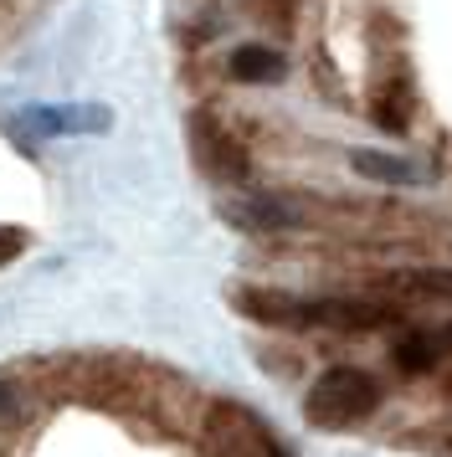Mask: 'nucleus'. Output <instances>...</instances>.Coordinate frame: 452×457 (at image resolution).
<instances>
[{
    "label": "nucleus",
    "instance_id": "nucleus-1",
    "mask_svg": "<svg viewBox=\"0 0 452 457\" xmlns=\"http://www.w3.org/2000/svg\"><path fill=\"white\" fill-rule=\"evenodd\" d=\"M375 406H381V386L365 370H349V365L324 370L304 395V416L314 427H324V432H345L355 421H365Z\"/></svg>",
    "mask_w": 452,
    "mask_h": 457
},
{
    "label": "nucleus",
    "instance_id": "nucleus-2",
    "mask_svg": "<svg viewBox=\"0 0 452 457\" xmlns=\"http://www.w3.org/2000/svg\"><path fill=\"white\" fill-rule=\"evenodd\" d=\"M196 447H201V457H288L283 442L267 432V421L247 411L242 401H211Z\"/></svg>",
    "mask_w": 452,
    "mask_h": 457
},
{
    "label": "nucleus",
    "instance_id": "nucleus-3",
    "mask_svg": "<svg viewBox=\"0 0 452 457\" xmlns=\"http://www.w3.org/2000/svg\"><path fill=\"white\" fill-rule=\"evenodd\" d=\"M190 149H196V165L216 180V186H247L252 180V154L216 113H196L190 119Z\"/></svg>",
    "mask_w": 452,
    "mask_h": 457
},
{
    "label": "nucleus",
    "instance_id": "nucleus-4",
    "mask_svg": "<svg viewBox=\"0 0 452 457\" xmlns=\"http://www.w3.org/2000/svg\"><path fill=\"white\" fill-rule=\"evenodd\" d=\"M237 309L257 324L272 329H319V298H298V293H278V288H242Z\"/></svg>",
    "mask_w": 452,
    "mask_h": 457
},
{
    "label": "nucleus",
    "instance_id": "nucleus-5",
    "mask_svg": "<svg viewBox=\"0 0 452 457\" xmlns=\"http://www.w3.org/2000/svg\"><path fill=\"white\" fill-rule=\"evenodd\" d=\"M226 221L242 231H288L308 221V206L288 195H247V201H226Z\"/></svg>",
    "mask_w": 452,
    "mask_h": 457
},
{
    "label": "nucleus",
    "instance_id": "nucleus-6",
    "mask_svg": "<svg viewBox=\"0 0 452 457\" xmlns=\"http://www.w3.org/2000/svg\"><path fill=\"white\" fill-rule=\"evenodd\" d=\"M411 108H416L411 72L406 67H390L386 78L375 83V104H370V113H375V124L386 129V134H401V129L411 124Z\"/></svg>",
    "mask_w": 452,
    "mask_h": 457
},
{
    "label": "nucleus",
    "instance_id": "nucleus-7",
    "mask_svg": "<svg viewBox=\"0 0 452 457\" xmlns=\"http://www.w3.org/2000/svg\"><path fill=\"white\" fill-rule=\"evenodd\" d=\"M375 293L390 298H442L452 303V268H401V272H381Z\"/></svg>",
    "mask_w": 452,
    "mask_h": 457
},
{
    "label": "nucleus",
    "instance_id": "nucleus-8",
    "mask_svg": "<svg viewBox=\"0 0 452 457\" xmlns=\"http://www.w3.org/2000/svg\"><path fill=\"white\" fill-rule=\"evenodd\" d=\"M442 334H427V329H411V334H401V345H396V365L406 375H427V370H437L442 365Z\"/></svg>",
    "mask_w": 452,
    "mask_h": 457
},
{
    "label": "nucleus",
    "instance_id": "nucleus-9",
    "mask_svg": "<svg viewBox=\"0 0 452 457\" xmlns=\"http://www.w3.org/2000/svg\"><path fill=\"white\" fill-rule=\"evenodd\" d=\"M288 62L272 52V46H242L231 52V78L237 83H283Z\"/></svg>",
    "mask_w": 452,
    "mask_h": 457
},
{
    "label": "nucleus",
    "instance_id": "nucleus-10",
    "mask_svg": "<svg viewBox=\"0 0 452 457\" xmlns=\"http://www.w3.org/2000/svg\"><path fill=\"white\" fill-rule=\"evenodd\" d=\"M355 170H360V175H370V180H386V186H406L411 175H416L406 160H396V154H370V149H360V154H355Z\"/></svg>",
    "mask_w": 452,
    "mask_h": 457
},
{
    "label": "nucleus",
    "instance_id": "nucleus-11",
    "mask_svg": "<svg viewBox=\"0 0 452 457\" xmlns=\"http://www.w3.org/2000/svg\"><path fill=\"white\" fill-rule=\"evenodd\" d=\"M21 252H26V231H21V227H0V268H5V262H16Z\"/></svg>",
    "mask_w": 452,
    "mask_h": 457
},
{
    "label": "nucleus",
    "instance_id": "nucleus-12",
    "mask_svg": "<svg viewBox=\"0 0 452 457\" xmlns=\"http://www.w3.org/2000/svg\"><path fill=\"white\" fill-rule=\"evenodd\" d=\"M272 11H278V21H288V11H293V0H272Z\"/></svg>",
    "mask_w": 452,
    "mask_h": 457
},
{
    "label": "nucleus",
    "instance_id": "nucleus-13",
    "mask_svg": "<svg viewBox=\"0 0 452 457\" xmlns=\"http://www.w3.org/2000/svg\"><path fill=\"white\" fill-rule=\"evenodd\" d=\"M437 334H442V350L452 354V324H448V329H437Z\"/></svg>",
    "mask_w": 452,
    "mask_h": 457
}]
</instances>
